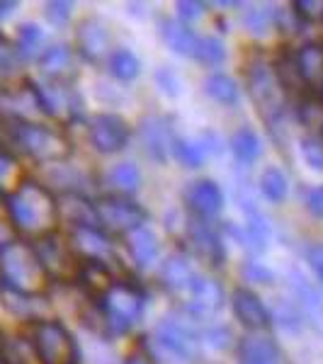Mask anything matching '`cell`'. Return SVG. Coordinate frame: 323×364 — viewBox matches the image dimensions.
I'll return each instance as SVG.
<instances>
[{"mask_svg": "<svg viewBox=\"0 0 323 364\" xmlns=\"http://www.w3.org/2000/svg\"><path fill=\"white\" fill-rule=\"evenodd\" d=\"M154 343L175 362H192L199 355L202 338L183 318H163L154 328Z\"/></svg>", "mask_w": 323, "mask_h": 364, "instance_id": "ba28073f", "label": "cell"}, {"mask_svg": "<svg viewBox=\"0 0 323 364\" xmlns=\"http://www.w3.org/2000/svg\"><path fill=\"white\" fill-rule=\"evenodd\" d=\"M139 139L144 144V151L149 158H154L156 163H166L168 154H173L175 134L173 124H170L168 117L163 114H146L139 122Z\"/></svg>", "mask_w": 323, "mask_h": 364, "instance_id": "5bb4252c", "label": "cell"}, {"mask_svg": "<svg viewBox=\"0 0 323 364\" xmlns=\"http://www.w3.org/2000/svg\"><path fill=\"white\" fill-rule=\"evenodd\" d=\"M272 73L277 78L280 87L285 90V95H309L307 92V85H304L302 75H299V68H297V61H295V51L292 49H282L272 61Z\"/></svg>", "mask_w": 323, "mask_h": 364, "instance_id": "603a6c76", "label": "cell"}, {"mask_svg": "<svg viewBox=\"0 0 323 364\" xmlns=\"http://www.w3.org/2000/svg\"><path fill=\"white\" fill-rule=\"evenodd\" d=\"M42 68L46 75H51L54 83H68L70 78L78 75V68H75V51L66 44L49 46L42 56Z\"/></svg>", "mask_w": 323, "mask_h": 364, "instance_id": "7402d4cb", "label": "cell"}, {"mask_svg": "<svg viewBox=\"0 0 323 364\" xmlns=\"http://www.w3.org/2000/svg\"><path fill=\"white\" fill-rule=\"evenodd\" d=\"M85 134L90 146L102 156H115L127 149L129 139H132V127L127 124L125 117L112 112H100L88 117Z\"/></svg>", "mask_w": 323, "mask_h": 364, "instance_id": "9c48e42d", "label": "cell"}, {"mask_svg": "<svg viewBox=\"0 0 323 364\" xmlns=\"http://www.w3.org/2000/svg\"><path fill=\"white\" fill-rule=\"evenodd\" d=\"M175 8H178V20L185 22V25H190L192 20L202 17V13L207 10V5L197 3V0H178V3H175Z\"/></svg>", "mask_w": 323, "mask_h": 364, "instance_id": "60d3db41", "label": "cell"}, {"mask_svg": "<svg viewBox=\"0 0 323 364\" xmlns=\"http://www.w3.org/2000/svg\"><path fill=\"white\" fill-rule=\"evenodd\" d=\"M307 207H309L311 214L316 216V219L323 221V185L314 187V190L309 192V197H307Z\"/></svg>", "mask_w": 323, "mask_h": 364, "instance_id": "7bdbcfd3", "label": "cell"}, {"mask_svg": "<svg viewBox=\"0 0 323 364\" xmlns=\"http://www.w3.org/2000/svg\"><path fill=\"white\" fill-rule=\"evenodd\" d=\"M158 34H161L163 44H166L173 54L195 58L199 37L190 25H185V22H180V20H173V17H161V22H158Z\"/></svg>", "mask_w": 323, "mask_h": 364, "instance_id": "e0dca14e", "label": "cell"}, {"mask_svg": "<svg viewBox=\"0 0 323 364\" xmlns=\"http://www.w3.org/2000/svg\"><path fill=\"white\" fill-rule=\"evenodd\" d=\"M316 97H319L321 102H323V83H321V87H319V92H316Z\"/></svg>", "mask_w": 323, "mask_h": 364, "instance_id": "7dc6e473", "label": "cell"}, {"mask_svg": "<svg viewBox=\"0 0 323 364\" xmlns=\"http://www.w3.org/2000/svg\"><path fill=\"white\" fill-rule=\"evenodd\" d=\"M92 209H95L97 226L107 236H127L134 228L146 226V219H149L146 209L134 202L132 197L105 195L92 199Z\"/></svg>", "mask_w": 323, "mask_h": 364, "instance_id": "5b68a950", "label": "cell"}, {"mask_svg": "<svg viewBox=\"0 0 323 364\" xmlns=\"http://www.w3.org/2000/svg\"><path fill=\"white\" fill-rule=\"evenodd\" d=\"M228 149H231L233 158H236L240 166H250V163H255L263 156V141L258 136L255 129L240 127L228 139Z\"/></svg>", "mask_w": 323, "mask_h": 364, "instance_id": "d4e9b609", "label": "cell"}, {"mask_svg": "<svg viewBox=\"0 0 323 364\" xmlns=\"http://www.w3.org/2000/svg\"><path fill=\"white\" fill-rule=\"evenodd\" d=\"M231 311L236 316V321L240 326H245L248 331L260 333L270 328L272 323V314L268 311V306L263 304V299L255 294V291L245 289V287H238L231 294Z\"/></svg>", "mask_w": 323, "mask_h": 364, "instance_id": "2e32d148", "label": "cell"}, {"mask_svg": "<svg viewBox=\"0 0 323 364\" xmlns=\"http://www.w3.org/2000/svg\"><path fill=\"white\" fill-rule=\"evenodd\" d=\"M195 269H192V262L187 257V252H173L166 260L161 262V269H158V279L166 287L170 294H185L187 287H190L192 277H195Z\"/></svg>", "mask_w": 323, "mask_h": 364, "instance_id": "d6986e66", "label": "cell"}, {"mask_svg": "<svg viewBox=\"0 0 323 364\" xmlns=\"http://www.w3.org/2000/svg\"><path fill=\"white\" fill-rule=\"evenodd\" d=\"M304 260H307V265L311 267V272H314V277L323 284V243H311L307 245V250H304Z\"/></svg>", "mask_w": 323, "mask_h": 364, "instance_id": "ab89813d", "label": "cell"}, {"mask_svg": "<svg viewBox=\"0 0 323 364\" xmlns=\"http://www.w3.org/2000/svg\"><path fill=\"white\" fill-rule=\"evenodd\" d=\"M295 61L309 95H316L323 83V44L307 42L295 49Z\"/></svg>", "mask_w": 323, "mask_h": 364, "instance_id": "ac0fdd59", "label": "cell"}, {"mask_svg": "<svg viewBox=\"0 0 323 364\" xmlns=\"http://www.w3.org/2000/svg\"><path fill=\"white\" fill-rule=\"evenodd\" d=\"M199 338H202V343H207L209 348H214V350H231L233 348V336L226 326H209Z\"/></svg>", "mask_w": 323, "mask_h": 364, "instance_id": "8d00e7d4", "label": "cell"}, {"mask_svg": "<svg viewBox=\"0 0 323 364\" xmlns=\"http://www.w3.org/2000/svg\"><path fill=\"white\" fill-rule=\"evenodd\" d=\"M183 202L187 211H190V216L202 219V221H211L224 209V192H221V187L216 185L214 180L202 178V180L190 182V185L185 187Z\"/></svg>", "mask_w": 323, "mask_h": 364, "instance_id": "9a60e30c", "label": "cell"}, {"mask_svg": "<svg viewBox=\"0 0 323 364\" xmlns=\"http://www.w3.org/2000/svg\"><path fill=\"white\" fill-rule=\"evenodd\" d=\"M204 92L214 100V102L224 105V107H233L240 100V87L231 75L226 73H211L207 80H204Z\"/></svg>", "mask_w": 323, "mask_h": 364, "instance_id": "f546056e", "label": "cell"}, {"mask_svg": "<svg viewBox=\"0 0 323 364\" xmlns=\"http://www.w3.org/2000/svg\"><path fill=\"white\" fill-rule=\"evenodd\" d=\"M245 90H248L250 100L255 102L258 112L268 122L270 132H277L280 122L285 119V90L280 87L277 78L272 73V63L265 58L253 56L245 63Z\"/></svg>", "mask_w": 323, "mask_h": 364, "instance_id": "3957f363", "label": "cell"}, {"mask_svg": "<svg viewBox=\"0 0 323 364\" xmlns=\"http://www.w3.org/2000/svg\"><path fill=\"white\" fill-rule=\"evenodd\" d=\"M125 364H154V360H151L149 355H141V352H134V355H129Z\"/></svg>", "mask_w": 323, "mask_h": 364, "instance_id": "bcb514c9", "label": "cell"}, {"mask_svg": "<svg viewBox=\"0 0 323 364\" xmlns=\"http://www.w3.org/2000/svg\"><path fill=\"white\" fill-rule=\"evenodd\" d=\"M183 231H185V240H187V245H190V250L195 252L197 257H202L204 262L219 267L221 262L226 260L224 238H221V233L216 231L209 221L190 216V219L185 221Z\"/></svg>", "mask_w": 323, "mask_h": 364, "instance_id": "7c38bea8", "label": "cell"}, {"mask_svg": "<svg viewBox=\"0 0 323 364\" xmlns=\"http://www.w3.org/2000/svg\"><path fill=\"white\" fill-rule=\"evenodd\" d=\"M231 238H238L240 245H243L248 252H265L270 240H272V228H270L268 219L258 211V214L245 216V226L243 228H228Z\"/></svg>", "mask_w": 323, "mask_h": 364, "instance_id": "44dd1931", "label": "cell"}, {"mask_svg": "<svg viewBox=\"0 0 323 364\" xmlns=\"http://www.w3.org/2000/svg\"><path fill=\"white\" fill-rule=\"evenodd\" d=\"M304 318H307V316H304L302 309L295 306V304H280L277 311H275V316H272V321H277L280 326L290 333L299 331V328L304 326Z\"/></svg>", "mask_w": 323, "mask_h": 364, "instance_id": "d590c367", "label": "cell"}, {"mask_svg": "<svg viewBox=\"0 0 323 364\" xmlns=\"http://www.w3.org/2000/svg\"><path fill=\"white\" fill-rule=\"evenodd\" d=\"M107 185L112 187V195L132 197L141 187V170L134 163H117V166L107 173Z\"/></svg>", "mask_w": 323, "mask_h": 364, "instance_id": "4316f807", "label": "cell"}, {"mask_svg": "<svg viewBox=\"0 0 323 364\" xmlns=\"http://www.w3.org/2000/svg\"><path fill=\"white\" fill-rule=\"evenodd\" d=\"M199 144L204 146V151L211 156V154H221L224 151V141L219 139V134H214V132H204L202 134V139H199Z\"/></svg>", "mask_w": 323, "mask_h": 364, "instance_id": "f6af8a7d", "label": "cell"}, {"mask_svg": "<svg viewBox=\"0 0 323 364\" xmlns=\"http://www.w3.org/2000/svg\"><path fill=\"white\" fill-rule=\"evenodd\" d=\"M258 190H260V195L268 202L282 204L287 195H290V180H287V175L277 166H268L260 173V178H258Z\"/></svg>", "mask_w": 323, "mask_h": 364, "instance_id": "4dcf8cb0", "label": "cell"}, {"mask_svg": "<svg viewBox=\"0 0 323 364\" xmlns=\"http://www.w3.org/2000/svg\"><path fill=\"white\" fill-rule=\"evenodd\" d=\"M105 66H107V73L112 75V78L122 80V83H132L141 73V61L137 58V54L125 49V46L112 49V54L105 61Z\"/></svg>", "mask_w": 323, "mask_h": 364, "instance_id": "484cf974", "label": "cell"}, {"mask_svg": "<svg viewBox=\"0 0 323 364\" xmlns=\"http://www.w3.org/2000/svg\"><path fill=\"white\" fill-rule=\"evenodd\" d=\"M173 156L183 168H192V170L202 168L204 161L209 158V154L204 151V146L195 139H175Z\"/></svg>", "mask_w": 323, "mask_h": 364, "instance_id": "1f68e13d", "label": "cell"}, {"mask_svg": "<svg viewBox=\"0 0 323 364\" xmlns=\"http://www.w3.org/2000/svg\"><path fill=\"white\" fill-rule=\"evenodd\" d=\"M70 13H73V5L70 3L56 0V3L46 5V17H49V22H54V25H66L70 20Z\"/></svg>", "mask_w": 323, "mask_h": 364, "instance_id": "b9f144b4", "label": "cell"}, {"mask_svg": "<svg viewBox=\"0 0 323 364\" xmlns=\"http://www.w3.org/2000/svg\"><path fill=\"white\" fill-rule=\"evenodd\" d=\"M75 51L88 63H105L112 54V32L102 17H85L75 29Z\"/></svg>", "mask_w": 323, "mask_h": 364, "instance_id": "8fae6325", "label": "cell"}, {"mask_svg": "<svg viewBox=\"0 0 323 364\" xmlns=\"http://www.w3.org/2000/svg\"><path fill=\"white\" fill-rule=\"evenodd\" d=\"M92 301H95L97 316L102 321L105 338H117V336H127L144 318L149 294H146V289L139 282L122 274L120 279L112 282V287L107 291H102Z\"/></svg>", "mask_w": 323, "mask_h": 364, "instance_id": "6da1fadb", "label": "cell"}, {"mask_svg": "<svg viewBox=\"0 0 323 364\" xmlns=\"http://www.w3.org/2000/svg\"><path fill=\"white\" fill-rule=\"evenodd\" d=\"M156 85L161 87V92L163 95H168V97H178L180 95V87H183V83H180V75L175 73L170 66H161L156 70Z\"/></svg>", "mask_w": 323, "mask_h": 364, "instance_id": "74e56055", "label": "cell"}, {"mask_svg": "<svg viewBox=\"0 0 323 364\" xmlns=\"http://www.w3.org/2000/svg\"><path fill=\"white\" fill-rule=\"evenodd\" d=\"M280 357V345L268 336H248L238 343V362L277 364Z\"/></svg>", "mask_w": 323, "mask_h": 364, "instance_id": "cb8c5ba5", "label": "cell"}, {"mask_svg": "<svg viewBox=\"0 0 323 364\" xmlns=\"http://www.w3.org/2000/svg\"><path fill=\"white\" fill-rule=\"evenodd\" d=\"M292 10L299 15V20L307 25V22H321L323 20V3L321 0H297L292 5Z\"/></svg>", "mask_w": 323, "mask_h": 364, "instance_id": "f35d334b", "label": "cell"}, {"mask_svg": "<svg viewBox=\"0 0 323 364\" xmlns=\"http://www.w3.org/2000/svg\"><path fill=\"white\" fill-rule=\"evenodd\" d=\"M29 345H32V352L39 364H80L78 343L68 333V328L58 321H34Z\"/></svg>", "mask_w": 323, "mask_h": 364, "instance_id": "277c9868", "label": "cell"}, {"mask_svg": "<svg viewBox=\"0 0 323 364\" xmlns=\"http://www.w3.org/2000/svg\"><path fill=\"white\" fill-rule=\"evenodd\" d=\"M42 42V29L34 27V25H25L22 27V44H25L27 51H34Z\"/></svg>", "mask_w": 323, "mask_h": 364, "instance_id": "ee69618b", "label": "cell"}, {"mask_svg": "<svg viewBox=\"0 0 323 364\" xmlns=\"http://www.w3.org/2000/svg\"><path fill=\"white\" fill-rule=\"evenodd\" d=\"M238 364H255V362H238Z\"/></svg>", "mask_w": 323, "mask_h": 364, "instance_id": "c3c4849f", "label": "cell"}, {"mask_svg": "<svg viewBox=\"0 0 323 364\" xmlns=\"http://www.w3.org/2000/svg\"><path fill=\"white\" fill-rule=\"evenodd\" d=\"M125 238H127V250H129V255H132L134 265L139 269H149L156 265L158 257H161V243H158V236L149 226L134 228Z\"/></svg>", "mask_w": 323, "mask_h": 364, "instance_id": "ffe728a7", "label": "cell"}, {"mask_svg": "<svg viewBox=\"0 0 323 364\" xmlns=\"http://www.w3.org/2000/svg\"><path fill=\"white\" fill-rule=\"evenodd\" d=\"M195 58L207 68H219L226 61V46L219 37H199Z\"/></svg>", "mask_w": 323, "mask_h": 364, "instance_id": "d6a6232c", "label": "cell"}, {"mask_svg": "<svg viewBox=\"0 0 323 364\" xmlns=\"http://www.w3.org/2000/svg\"><path fill=\"white\" fill-rule=\"evenodd\" d=\"M185 316L190 321H211L221 309H224L226 294L224 287L216 279L204 277V274H195L185 291Z\"/></svg>", "mask_w": 323, "mask_h": 364, "instance_id": "30bf717a", "label": "cell"}, {"mask_svg": "<svg viewBox=\"0 0 323 364\" xmlns=\"http://www.w3.org/2000/svg\"><path fill=\"white\" fill-rule=\"evenodd\" d=\"M299 151H302L304 163H307L314 173H323V139L321 136L307 134V136L299 141Z\"/></svg>", "mask_w": 323, "mask_h": 364, "instance_id": "836d02e7", "label": "cell"}, {"mask_svg": "<svg viewBox=\"0 0 323 364\" xmlns=\"http://www.w3.org/2000/svg\"><path fill=\"white\" fill-rule=\"evenodd\" d=\"M290 279H292V289H295V296H297V304L302 309V314L307 318H314L323 311V301H321V294L311 287V282L304 277L302 272L292 269L290 272Z\"/></svg>", "mask_w": 323, "mask_h": 364, "instance_id": "f1b7e54d", "label": "cell"}, {"mask_svg": "<svg viewBox=\"0 0 323 364\" xmlns=\"http://www.w3.org/2000/svg\"><path fill=\"white\" fill-rule=\"evenodd\" d=\"M68 243L80 260H97V262H110V265L120 262L115 255L112 238L100 226H73L68 231Z\"/></svg>", "mask_w": 323, "mask_h": 364, "instance_id": "4fadbf2b", "label": "cell"}, {"mask_svg": "<svg viewBox=\"0 0 323 364\" xmlns=\"http://www.w3.org/2000/svg\"><path fill=\"white\" fill-rule=\"evenodd\" d=\"M15 141L37 161H63L70 154V141L54 127L20 124L15 129Z\"/></svg>", "mask_w": 323, "mask_h": 364, "instance_id": "52a82bcc", "label": "cell"}, {"mask_svg": "<svg viewBox=\"0 0 323 364\" xmlns=\"http://www.w3.org/2000/svg\"><path fill=\"white\" fill-rule=\"evenodd\" d=\"M240 277H243L248 284H263V287H270L275 282V272L270 267H265L263 262H255V260H245L240 265Z\"/></svg>", "mask_w": 323, "mask_h": 364, "instance_id": "e575fe53", "label": "cell"}, {"mask_svg": "<svg viewBox=\"0 0 323 364\" xmlns=\"http://www.w3.org/2000/svg\"><path fill=\"white\" fill-rule=\"evenodd\" d=\"M10 219L17 228L34 236H46L54 231L58 221V204L51 192L39 182H25L20 190L10 197L8 204Z\"/></svg>", "mask_w": 323, "mask_h": 364, "instance_id": "7a4b0ae2", "label": "cell"}, {"mask_svg": "<svg viewBox=\"0 0 323 364\" xmlns=\"http://www.w3.org/2000/svg\"><path fill=\"white\" fill-rule=\"evenodd\" d=\"M275 13H277V8H270V5H250L240 13V22L250 37H268L272 29H277Z\"/></svg>", "mask_w": 323, "mask_h": 364, "instance_id": "83f0119b", "label": "cell"}, {"mask_svg": "<svg viewBox=\"0 0 323 364\" xmlns=\"http://www.w3.org/2000/svg\"><path fill=\"white\" fill-rule=\"evenodd\" d=\"M34 255H37L44 277H49L54 282L75 279L80 262H83L78 255H75V250L70 248L68 236H61V233H56V231L46 233V236L37 240Z\"/></svg>", "mask_w": 323, "mask_h": 364, "instance_id": "8992f818", "label": "cell"}]
</instances>
